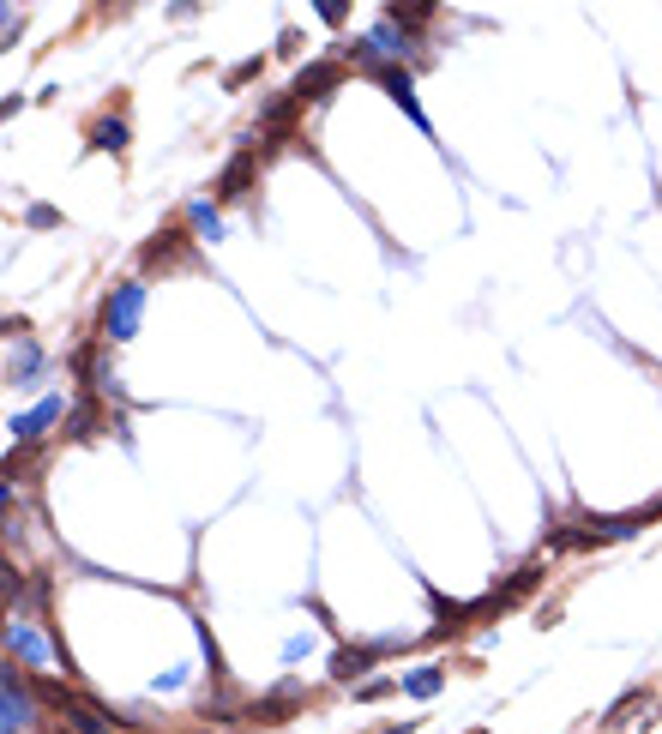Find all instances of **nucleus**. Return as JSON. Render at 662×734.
Listing matches in <instances>:
<instances>
[{
  "label": "nucleus",
  "mask_w": 662,
  "mask_h": 734,
  "mask_svg": "<svg viewBox=\"0 0 662 734\" xmlns=\"http://www.w3.org/2000/svg\"><path fill=\"white\" fill-rule=\"evenodd\" d=\"M37 686H30V674H18V662H7V674H0V722H7V734H25V729H42L37 717Z\"/></svg>",
  "instance_id": "obj_5"
},
{
  "label": "nucleus",
  "mask_w": 662,
  "mask_h": 734,
  "mask_svg": "<svg viewBox=\"0 0 662 734\" xmlns=\"http://www.w3.org/2000/svg\"><path fill=\"white\" fill-rule=\"evenodd\" d=\"M25 223H30V229H54V223H61V211H54V206H30Z\"/></svg>",
  "instance_id": "obj_23"
},
{
  "label": "nucleus",
  "mask_w": 662,
  "mask_h": 734,
  "mask_svg": "<svg viewBox=\"0 0 662 734\" xmlns=\"http://www.w3.org/2000/svg\"><path fill=\"white\" fill-rule=\"evenodd\" d=\"M7 650H13V662H25L30 674L49 662V645L37 638V626H30V620H13V626H7Z\"/></svg>",
  "instance_id": "obj_14"
},
{
  "label": "nucleus",
  "mask_w": 662,
  "mask_h": 734,
  "mask_svg": "<svg viewBox=\"0 0 662 734\" xmlns=\"http://www.w3.org/2000/svg\"><path fill=\"white\" fill-rule=\"evenodd\" d=\"M440 686H446V669H416V674H403V693L410 698H440Z\"/></svg>",
  "instance_id": "obj_18"
},
{
  "label": "nucleus",
  "mask_w": 662,
  "mask_h": 734,
  "mask_svg": "<svg viewBox=\"0 0 662 734\" xmlns=\"http://www.w3.org/2000/svg\"><path fill=\"white\" fill-rule=\"evenodd\" d=\"M103 427H115V434H121V422H109V415H103V398H91V391H78V398H73V410H66V422H61V439L85 446V439H97Z\"/></svg>",
  "instance_id": "obj_8"
},
{
  "label": "nucleus",
  "mask_w": 662,
  "mask_h": 734,
  "mask_svg": "<svg viewBox=\"0 0 662 734\" xmlns=\"http://www.w3.org/2000/svg\"><path fill=\"white\" fill-rule=\"evenodd\" d=\"M253 175H260V151L247 145V151H235L229 163H223V175H217V199H223V206H241V199L253 194Z\"/></svg>",
  "instance_id": "obj_9"
},
{
  "label": "nucleus",
  "mask_w": 662,
  "mask_h": 734,
  "mask_svg": "<svg viewBox=\"0 0 662 734\" xmlns=\"http://www.w3.org/2000/svg\"><path fill=\"white\" fill-rule=\"evenodd\" d=\"M301 705H308V686H301V681H277L272 693H260L253 705L241 710V722H247V729H284V722L301 717Z\"/></svg>",
  "instance_id": "obj_4"
},
{
  "label": "nucleus",
  "mask_w": 662,
  "mask_h": 734,
  "mask_svg": "<svg viewBox=\"0 0 662 734\" xmlns=\"http://www.w3.org/2000/svg\"><path fill=\"white\" fill-rule=\"evenodd\" d=\"M344 78H350V66H344V61H332V54H320V61H308V66H301V78H296L289 90H296L301 103H325L332 90H344Z\"/></svg>",
  "instance_id": "obj_7"
},
{
  "label": "nucleus",
  "mask_w": 662,
  "mask_h": 734,
  "mask_svg": "<svg viewBox=\"0 0 662 734\" xmlns=\"http://www.w3.org/2000/svg\"><path fill=\"white\" fill-rule=\"evenodd\" d=\"M139 313H145V284H115L103 296V320H97V337L103 344H127L139 332Z\"/></svg>",
  "instance_id": "obj_3"
},
{
  "label": "nucleus",
  "mask_w": 662,
  "mask_h": 734,
  "mask_svg": "<svg viewBox=\"0 0 662 734\" xmlns=\"http://www.w3.org/2000/svg\"><path fill=\"white\" fill-rule=\"evenodd\" d=\"M37 368H42V356H37V344H18V356H13V386H30V380H37Z\"/></svg>",
  "instance_id": "obj_21"
},
{
  "label": "nucleus",
  "mask_w": 662,
  "mask_h": 734,
  "mask_svg": "<svg viewBox=\"0 0 662 734\" xmlns=\"http://www.w3.org/2000/svg\"><path fill=\"white\" fill-rule=\"evenodd\" d=\"M379 18H391V25L403 30V37H416V30H422V25H428V18H434V7H386V13H379Z\"/></svg>",
  "instance_id": "obj_19"
},
{
  "label": "nucleus",
  "mask_w": 662,
  "mask_h": 734,
  "mask_svg": "<svg viewBox=\"0 0 662 734\" xmlns=\"http://www.w3.org/2000/svg\"><path fill=\"white\" fill-rule=\"evenodd\" d=\"M187 229H193L199 241H223V217L205 206V199H193V206H187Z\"/></svg>",
  "instance_id": "obj_17"
},
{
  "label": "nucleus",
  "mask_w": 662,
  "mask_h": 734,
  "mask_svg": "<svg viewBox=\"0 0 662 734\" xmlns=\"http://www.w3.org/2000/svg\"><path fill=\"white\" fill-rule=\"evenodd\" d=\"M253 78H260V54H253V61H241V66H229V78H223V85L241 90V85H253Z\"/></svg>",
  "instance_id": "obj_22"
},
{
  "label": "nucleus",
  "mask_w": 662,
  "mask_h": 734,
  "mask_svg": "<svg viewBox=\"0 0 662 734\" xmlns=\"http://www.w3.org/2000/svg\"><path fill=\"white\" fill-rule=\"evenodd\" d=\"M37 734H73V729H61V722H42V729Z\"/></svg>",
  "instance_id": "obj_24"
},
{
  "label": "nucleus",
  "mask_w": 662,
  "mask_h": 734,
  "mask_svg": "<svg viewBox=\"0 0 662 734\" xmlns=\"http://www.w3.org/2000/svg\"><path fill=\"white\" fill-rule=\"evenodd\" d=\"M386 734H416V722H398V729H386Z\"/></svg>",
  "instance_id": "obj_25"
},
{
  "label": "nucleus",
  "mask_w": 662,
  "mask_h": 734,
  "mask_svg": "<svg viewBox=\"0 0 662 734\" xmlns=\"http://www.w3.org/2000/svg\"><path fill=\"white\" fill-rule=\"evenodd\" d=\"M367 78H374V85L386 90V97H391V103H398L410 121H416V127H428V115H422V103H416V78H410V66H386V73H367Z\"/></svg>",
  "instance_id": "obj_10"
},
{
  "label": "nucleus",
  "mask_w": 662,
  "mask_h": 734,
  "mask_svg": "<svg viewBox=\"0 0 662 734\" xmlns=\"http://www.w3.org/2000/svg\"><path fill=\"white\" fill-rule=\"evenodd\" d=\"M536 584H542V560H530V567H519L507 584H494L488 596H476V602H470V620H494V614H507V608H519L524 596L536 590Z\"/></svg>",
  "instance_id": "obj_6"
},
{
  "label": "nucleus",
  "mask_w": 662,
  "mask_h": 734,
  "mask_svg": "<svg viewBox=\"0 0 662 734\" xmlns=\"http://www.w3.org/2000/svg\"><path fill=\"white\" fill-rule=\"evenodd\" d=\"M403 686V674H374V681L355 686V705H379V698H391Z\"/></svg>",
  "instance_id": "obj_20"
},
{
  "label": "nucleus",
  "mask_w": 662,
  "mask_h": 734,
  "mask_svg": "<svg viewBox=\"0 0 662 734\" xmlns=\"http://www.w3.org/2000/svg\"><path fill=\"white\" fill-rule=\"evenodd\" d=\"M30 686H37V698H42L49 710H61L73 734H115V729H121L115 710L97 705V698H85L78 686H61V681H49V674H30Z\"/></svg>",
  "instance_id": "obj_1"
},
{
  "label": "nucleus",
  "mask_w": 662,
  "mask_h": 734,
  "mask_svg": "<svg viewBox=\"0 0 662 734\" xmlns=\"http://www.w3.org/2000/svg\"><path fill=\"white\" fill-rule=\"evenodd\" d=\"M633 717H657V693H645V686H633L626 698H614L609 710H602V729H626Z\"/></svg>",
  "instance_id": "obj_16"
},
{
  "label": "nucleus",
  "mask_w": 662,
  "mask_h": 734,
  "mask_svg": "<svg viewBox=\"0 0 662 734\" xmlns=\"http://www.w3.org/2000/svg\"><path fill=\"white\" fill-rule=\"evenodd\" d=\"M61 422V398H42L30 415H13V446H42V427Z\"/></svg>",
  "instance_id": "obj_15"
},
{
  "label": "nucleus",
  "mask_w": 662,
  "mask_h": 734,
  "mask_svg": "<svg viewBox=\"0 0 662 734\" xmlns=\"http://www.w3.org/2000/svg\"><path fill=\"white\" fill-rule=\"evenodd\" d=\"M133 145V127H127V103L115 97V109L109 115H97L91 121V151H109V157H121Z\"/></svg>",
  "instance_id": "obj_11"
},
{
  "label": "nucleus",
  "mask_w": 662,
  "mask_h": 734,
  "mask_svg": "<svg viewBox=\"0 0 662 734\" xmlns=\"http://www.w3.org/2000/svg\"><path fill=\"white\" fill-rule=\"evenodd\" d=\"M374 662H379V645H338V657H332V681L362 686V674H374Z\"/></svg>",
  "instance_id": "obj_13"
},
{
  "label": "nucleus",
  "mask_w": 662,
  "mask_h": 734,
  "mask_svg": "<svg viewBox=\"0 0 662 734\" xmlns=\"http://www.w3.org/2000/svg\"><path fill=\"white\" fill-rule=\"evenodd\" d=\"M301 109H308V103H301L296 90H277V97H265V103H260V133H265V139H289V127H296Z\"/></svg>",
  "instance_id": "obj_12"
},
{
  "label": "nucleus",
  "mask_w": 662,
  "mask_h": 734,
  "mask_svg": "<svg viewBox=\"0 0 662 734\" xmlns=\"http://www.w3.org/2000/svg\"><path fill=\"white\" fill-rule=\"evenodd\" d=\"M193 265H199V241L182 229V223H163V229L139 247V271H145V277H157V271L170 277V271H193Z\"/></svg>",
  "instance_id": "obj_2"
}]
</instances>
